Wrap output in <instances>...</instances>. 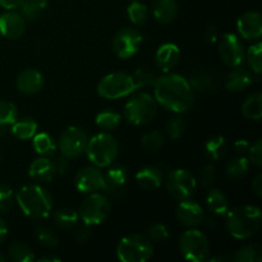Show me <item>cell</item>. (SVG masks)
Wrapping results in <instances>:
<instances>
[{"mask_svg": "<svg viewBox=\"0 0 262 262\" xmlns=\"http://www.w3.org/2000/svg\"><path fill=\"white\" fill-rule=\"evenodd\" d=\"M154 87L156 102L170 112L181 114L193 105V90L189 82L179 74H165L156 79Z\"/></svg>", "mask_w": 262, "mask_h": 262, "instance_id": "6da1fadb", "label": "cell"}, {"mask_svg": "<svg viewBox=\"0 0 262 262\" xmlns=\"http://www.w3.org/2000/svg\"><path fill=\"white\" fill-rule=\"evenodd\" d=\"M227 229L237 239H247L258 232L262 223L260 207L247 205L227 212Z\"/></svg>", "mask_w": 262, "mask_h": 262, "instance_id": "7a4b0ae2", "label": "cell"}, {"mask_svg": "<svg viewBox=\"0 0 262 262\" xmlns=\"http://www.w3.org/2000/svg\"><path fill=\"white\" fill-rule=\"evenodd\" d=\"M17 204L23 214L32 219H43L49 216L53 209L51 194L37 184H28L17 192Z\"/></svg>", "mask_w": 262, "mask_h": 262, "instance_id": "3957f363", "label": "cell"}, {"mask_svg": "<svg viewBox=\"0 0 262 262\" xmlns=\"http://www.w3.org/2000/svg\"><path fill=\"white\" fill-rule=\"evenodd\" d=\"M86 152L94 165L97 168H104L117 159L119 154V145L109 133H99L87 142Z\"/></svg>", "mask_w": 262, "mask_h": 262, "instance_id": "277c9868", "label": "cell"}, {"mask_svg": "<svg viewBox=\"0 0 262 262\" xmlns=\"http://www.w3.org/2000/svg\"><path fill=\"white\" fill-rule=\"evenodd\" d=\"M117 255L123 262H145L152 257V243L143 235L129 234L119 242Z\"/></svg>", "mask_w": 262, "mask_h": 262, "instance_id": "5b68a950", "label": "cell"}, {"mask_svg": "<svg viewBox=\"0 0 262 262\" xmlns=\"http://www.w3.org/2000/svg\"><path fill=\"white\" fill-rule=\"evenodd\" d=\"M158 113V102L150 94H138L125 104L124 115L129 123L135 125H145L155 118Z\"/></svg>", "mask_w": 262, "mask_h": 262, "instance_id": "8992f818", "label": "cell"}, {"mask_svg": "<svg viewBox=\"0 0 262 262\" xmlns=\"http://www.w3.org/2000/svg\"><path fill=\"white\" fill-rule=\"evenodd\" d=\"M179 248L186 260L206 261L210 255V243L206 235L197 229H189L179 238Z\"/></svg>", "mask_w": 262, "mask_h": 262, "instance_id": "52a82bcc", "label": "cell"}, {"mask_svg": "<svg viewBox=\"0 0 262 262\" xmlns=\"http://www.w3.org/2000/svg\"><path fill=\"white\" fill-rule=\"evenodd\" d=\"M136 89L132 76L123 72H115L105 76L97 86V94L104 99L115 100L132 94Z\"/></svg>", "mask_w": 262, "mask_h": 262, "instance_id": "ba28073f", "label": "cell"}, {"mask_svg": "<svg viewBox=\"0 0 262 262\" xmlns=\"http://www.w3.org/2000/svg\"><path fill=\"white\" fill-rule=\"evenodd\" d=\"M110 212V202L101 193H92L82 201L78 215L86 225H97L104 222Z\"/></svg>", "mask_w": 262, "mask_h": 262, "instance_id": "9c48e42d", "label": "cell"}, {"mask_svg": "<svg viewBox=\"0 0 262 262\" xmlns=\"http://www.w3.org/2000/svg\"><path fill=\"white\" fill-rule=\"evenodd\" d=\"M166 187L174 199L182 201L193 196L197 188V181L191 171L186 169H176L166 178Z\"/></svg>", "mask_w": 262, "mask_h": 262, "instance_id": "30bf717a", "label": "cell"}, {"mask_svg": "<svg viewBox=\"0 0 262 262\" xmlns=\"http://www.w3.org/2000/svg\"><path fill=\"white\" fill-rule=\"evenodd\" d=\"M87 142L89 137L83 129L78 127H68L61 133L59 140V150L61 155L68 159L78 158L86 152Z\"/></svg>", "mask_w": 262, "mask_h": 262, "instance_id": "8fae6325", "label": "cell"}, {"mask_svg": "<svg viewBox=\"0 0 262 262\" xmlns=\"http://www.w3.org/2000/svg\"><path fill=\"white\" fill-rule=\"evenodd\" d=\"M142 43V35L135 28H123L113 38V50L119 58L128 59L135 55Z\"/></svg>", "mask_w": 262, "mask_h": 262, "instance_id": "7c38bea8", "label": "cell"}, {"mask_svg": "<svg viewBox=\"0 0 262 262\" xmlns=\"http://www.w3.org/2000/svg\"><path fill=\"white\" fill-rule=\"evenodd\" d=\"M219 54L227 66L235 68L242 66L245 60V49L234 33H225L219 43Z\"/></svg>", "mask_w": 262, "mask_h": 262, "instance_id": "4fadbf2b", "label": "cell"}, {"mask_svg": "<svg viewBox=\"0 0 262 262\" xmlns=\"http://www.w3.org/2000/svg\"><path fill=\"white\" fill-rule=\"evenodd\" d=\"M74 184H76V188L83 193L106 189L105 176L101 173V170H99L97 166H86L81 169L74 178Z\"/></svg>", "mask_w": 262, "mask_h": 262, "instance_id": "5bb4252c", "label": "cell"}, {"mask_svg": "<svg viewBox=\"0 0 262 262\" xmlns=\"http://www.w3.org/2000/svg\"><path fill=\"white\" fill-rule=\"evenodd\" d=\"M177 219L184 227L193 228L204 223V210L197 202L191 201L189 199L182 200L177 206Z\"/></svg>", "mask_w": 262, "mask_h": 262, "instance_id": "9a60e30c", "label": "cell"}, {"mask_svg": "<svg viewBox=\"0 0 262 262\" xmlns=\"http://www.w3.org/2000/svg\"><path fill=\"white\" fill-rule=\"evenodd\" d=\"M26 31V18L15 12H7L0 15V33L9 40H18Z\"/></svg>", "mask_w": 262, "mask_h": 262, "instance_id": "2e32d148", "label": "cell"}, {"mask_svg": "<svg viewBox=\"0 0 262 262\" xmlns=\"http://www.w3.org/2000/svg\"><path fill=\"white\" fill-rule=\"evenodd\" d=\"M237 28L239 35L246 40H257L262 33V19L258 12H246L238 18Z\"/></svg>", "mask_w": 262, "mask_h": 262, "instance_id": "e0dca14e", "label": "cell"}, {"mask_svg": "<svg viewBox=\"0 0 262 262\" xmlns=\"http://www.w3.org/2000/svg\"><path fill=\"white\" fill-rule=\"evenodd\" d=\"M181 51L176 43L166 42L158 49L155 54V64L160 71L170 72L178 64Z\"/></svg>", "mask_w": 262, "mask_h": 262, "instance_id": "ac0fdd59", "label": "cell"}, {"mask_svg": "<svg viewBox=\"0 0 262 262\" xmlns=\"http://www.w3.org/2000/svg\"><path fill=\"white\" fill-rule=\"evenodd\" d=\"M43 86V77L36 69H25L17 78L18 91L25 95L37 94Z\"/></svg>", "mask_w": 262, "mask_h": 262, "instance_id": "d6986e66", "label": "cell"}, {"mask_svg": "<svg viewBox=\"0 0 262 262\" xmlns=\"http://www.w3.org/2000/svg\"><path fill=\"white\" fill-rule=\"evenodd\" d=\"M252 82L253 78L250 71H247L246 68L235 67V69L228 73L227 78H225V87L229 91L241 92L248 89L252 84Z\"/></svg>", "mask_w": 262, "mask_h": 262, "instance_id": "ffe728a7", "label": "cell"}, {"mask_svg": "<svg viewBox=\"0 0 262 262\" xmlns=\"http://www.w3.org/2000/svg\"><path fill=\"white\" fill-rule=\"evenodd\" d=\"M152 14L163 25L173 22L178 14V3L176 0H154Z\"/></svg>", "mask_w": 262, "mask_h": 262, "instance_id": "44dd1931", "label": "cell"}, {"mask_svg": "<svg viewBox=\"0 0 262 262\" xmlns=\"http://www.w3.org/2000/svg\"><path fill=\"white\" fill-rule=\"evenodd\" d=\"M136 181L142 189L152 191L160 187L163 182V173L156 166H145L136 174Z\"/></svg>", "mask_w": 262, "mask_h": 262, "instance_id": "7402d4cb", "label": "cell"}, {"mask_svg": "<svg viewBox=\"0 0 262 262\" xmlns=\"http://www.w3.org/2000/svg\"><path fill=\"white\" fill-rule=\"evenodd\" d=\"M28 174H30L31 178L37 182H50L56 176L53 161L46 158L36 159L31 164Z\"/></svg>", "mask_w": 262, "mask_h": 262, "instance_id": "603a6c76", "label": "cell"}, {"mask_svg": "<svg viewBox=\"0 0 262 262\" xmlns=\"http://www.w3.org/2000/svg\"><path fill=\"white\" fill-rule=\"evenodd\" d=\"M192 90L202 92V94H211L217 87V78L212 72H197L192 74L189 81Z\"/></svg>", "mask_w": 262, "mask_h": 262, "instance_id": "cb8c5ba5", "label": "cell"}, {"mask_svg": "<svg viewBox=\"0 0 262 262\" xmlns=\"http://www.w3.org/2000/svg\"><path fill=\"white\" fill-rule=\"evenodd\" d=\"M206 204L210 211L212 214L217 215V216L225 215L228 212V209H229L227 196L222 191H219V189H210L207 192Z\"/></svg>", "mask_w": 262, "mask_h": 262, "instance_id": "d4e9b609", "label": "cell"}, {"mask_svg": "<svg viewBox=\"0 0 262 262\" xmlns=\"http://www.w3.org/2000/svg\"><path fill=\"white\" fill-rule=\"evenodd\" d=\"M128 179V170L125 166L123 165H117L113 166L107 170V173L105 174V181H106V189L105 191H109V189H118L122 188L125 183H127Z\"/></svg>", "mask_w": 262, "mask_h": 262, "instance_id": "484cf974", "label": "cell"}, {"mask_svg": "<svg viewBox=\"0 0 262 262\" xmlns=\"http://www.w3.org/2000/svg\"><path fill=\"white\" fill-rule=\"evenodd\" d=\"M12 125V133L19 140H30L37 132V123L32 118L15 120Z\"/></svg>", "mask_w": 262, "mask_h": 262, "instance_id": "4316f807", "label": "cell"}, {"mask_svg": "<svg viewBox=\"0 0 262 262\" xmlns=\"http://www.w3.org/2000/svg\"><path fill=\"white\" fill-rule=\"evenodd\" d=\"M228 151V142L223 136H212L205 143V152L209 158L219 160L225 156Z\"/></svg>", "mask_w": 262, "mask_h": 262, "instance_id": "83f0119b", "label": "cell"}, {"mask_svg": "<svg viewBox=\"0 0 262 262\" xmlns=\"http://www.w3.org/2000/svg\"><path fill=\"white\" fill-rule=\"evenodd\" d=\"M242 113L247 119L260 120L262 118V95L260 92L251 95L242 106Z\"/></svg>", "mask_w": 262, "mask_h": 262, "instance_id": "f1b7e54d", "label": "cell"}, {"mask_svg": "<svg viewBox=\"0 0 262 262\" xmlns=\"http://www.w3.org/2000/svg\"><path fill=\"white\" fill-rule=\"evenodd\" d=\"M248 168H250V160L246 159L243 155H239L238 158L232 159L229 163L227 164L225 168V173L229 178L239 179L247 174Z\"/></svg>", "mask_w": 262, "mask_h": 262, "instance_id": "f546056e", "label": "cell"}, {"mask_svg": "<svg viewBox=\"0 0 262 262\" xmlns=\"http://www.w3.org/2000/svg\"><path fill=\"white\" fill-rule=\"evenodd\" d=\"M48 7V0H22L19 8L23 17L27 19H36Z\"/></svg>", "mask_w": 262, "mask_h": 262, "instance_id": "4dcf8cb0", "label": "cell"}, {"mask_svg": "<svg viewBox=\"0 0 262 262\" xmlns=\"http://www.w3.org/2000/svg\"><path fill=\"white\" fill-rule=\"evenodd\" d=\"M8 255H9L10 260L14 262H32L35 260V256H33L31 248L20 242L12 243L8 250Z\"/></svg>", "mask_w": 262, "mask_h": 262, "instance_id": "1f68e13d", "label": "cell"}, {"mask_svg": "<svg viewBox=\"0 0 262 262\" xmlns=\"http://www.w3.org/2000/svg\"><path fill=\"white\" fill-rule=\"evenodd\" d=\"M54 222H55V224L59 228L68 229V228L74 227L77 224V222H78V214L73 209H68V207L59 209L54 212Z\"/></svg>", "mask_w": 262, "mask_h": 262, "instance_id": "d6a6232c", "label": "cell"}, {"mask_svg": "<svg viewBox=\"0 0 262 262\" xmlns=\"http://www.w3.org/2000/svg\"><path fill=\"white\" fill-rule=\"evenodd\" d=\"M235 262H262V248L258 245H248L234 255Z\"/></svg>", "mask_w": 262, "mask_h": 262, "instance_id": "836d02e7", "label": "cell"}, {"mask_svg": "<svg viewBox=\"0 0 262 262\" xmlns=\"http://www.w3.org/2000/svg\"><path fill=\"white\" fill-rule=\"evenodd\" d=\"M33 148L40 155H51L55 151V143L48 133H38L33 136Z\"/></svg>", "mask_w": 262, "mask_h": 262, "instance_id": "e575fe53", "label": "cell"}, {"mask_svg": "<svg viewBox=\"0 0 262 262\" xmlns=\"http://www.w3.org/2000/svg\"><path fill=\"white\" fill-rule=\"evenodd\" d=\"M128 17L133 25H143L147 20L148 9L143 3L141 2H132L128 5Z\"/></svg>", "mask_w": 262, "mask_h": 262, "instance_id": "d590c367", "label": "cell"}, {"mask_svg": "<svg viewBox=\"0 0 262 262\" xmlns=\"http://www.w3.org/2000/svg\"><path fill=\"white\" fill-rule=\"evenodd\" d=\"M132 78L136 84V89H142V87L154 86L156 79H158V77H156V73L152 69L142 67V68H138L137 71L135 72Z\"/></svg>", "mask_w": 262, "mask_h": 262, "instance_id": "8d00e7d4", "label": "cell"}, {"mask_svg": "<svg viewBox=\"0 0 262 262\" xmlns=\"http://www.w3.org/2000/svg\"><path fill=\"white\" fill-rule=\"evenodd\" d=\"M164 142H165V137L159 130H151V132L146 133L142 137V147L143 150L150 151V152H155V151L160 150L163 147Z\"/></svg>", "mask_w": 262, "mask_h": 262, "instance_id": "74e56055", "label": "cell"}, {"mask_svg": "<svg viewBox=\"0 0 262 262\" xmlns=\"http://www.w3.org/2000/svg\"><path fill=\"white\" fill-rule=\"evenodd\" d=\"M18 118V110L15 105L10 101L0 100V125L13 124Z\"/></svg>", "mask_w": 262, "mask_h": 262, "instance_id": "f35d334b", "label": "cell"}, {"mask_svg": "<svg viewBox=\"0 0 262 262\" xmlns=\"http://www.w3.org/2000/svg\"><path fill=\"white\" fill-rule=\"evenodd\" d=\"M120 115L113 110H104L96 117V124L102 129H114L119 125Z\"/></svg>", "mask_w": 262, "mask_h": 262, "instance_id": "ab89813d", "label": "cell"}, {"mask_svg": "<svg viewBox=\"0 0 262 262\" xmlns=\"http://www.w3.org/2000/svg\"><path fill=\"white\" fill-rule=\"evenodd\" d=\"M262 45L260 42L251 46L247 51V61L250 68L252 69L253 73L260 76L262 72V59H261Z\"/></svg>", "mask_w": 262, "mask_h": 262, "instance_id": "60d3db41", "label": "cell"}, {"mask_svg": "<svg viewBox=\"0 0 262 262\" xmlns=\"http://www.w3.org/2000/svg\"><path fill=\"white\" fill-rule=\"evenodd\" d=\"M36 237L40 241V243L45 247H56L59 243L58 235L55 234L53 229L43 225H38L36 227Z\"/></svg>", "mask_w": 262, "mask_h": 262, "instance_id": "b9f144b4", "label": "cell"}, {"mask_svg": "<svg viewBox=\"0 0 262 262\" xmlns=\"http://www.w3.org/2000/svg\"><path fill=\"white\" fill-rule=\"evenodd\" d=\"M14 204V192L8 184L0 183V212H7Z\"/></svg>", "mask_w": 262, "mask_h": 262, "instance_id": "7bdbcfd3", "label": "cell"}, {"mask_svg": "<svg viewBox=\"0 0 262 262\" xmlns=\"http://www.w3.org/2000/svg\"><path fill=\"white\" fill-rule=\"evenodd\" d=\"M186 130V122L182 118H173L166 124V132L171 140H178Z\"/></svg>", "mask_w": 262, "mask_h": 262, "instance_id": "ee69618b", "label": "cell"}, {"mask_svg": "<svg viewBox=\"0 0 262 262\" xmlns=\"http://www.w3.org/2000/svg\"><path fill=\"white\" fill-rule=\"evenodd\" d=\"M148 237L152 242L161 243L165 242L169 238V230L164 224H155L148 229Z\"/></svg>", "mask_w": 262, "mask_h": 262, "instance_id": "f6af8a7d", "label": "cell"}, {"mask_svg": "<svg viewBox=\"0 0 262 262\" xmlns=\"http://www.w3.org/2000/svg\"><path fill=\"white\" fill-rule=\"evenodd\" d=\"M216 168L211 164H207L201 170V182L204 187H210L216 179Z\"/></svg>", "mask_w": 262, "mask_h": 262, "instance_id": "bcb514c9", "label": "cell"}, {"mask_svg": "<svg viewBox=\"0 0 262 262\" xmlns=\"http://www.w3.org/2000/svg\"><path fill=\"white\" fill-rule=\"evenodd\" d=\"M248 154H250V161L256 166L262 165V141L257 140L256 143H253L252 147L250 146V150H248Z\"/></svg>", "mask_w": 262, "mask_h": 262, "instance_id": "7dc6e473", "label": "cell"}, {"mask_svg": "<svg viewBox=\"0 0 262 262\" xmlns=\"http://www.w3.org/2000/svg\"><path fill=\"white\" fill-rule=\"evenodd\" d=\"M54 169H55V174L58 176H64L69 169V161L68 158L63 156V158H58L54 161Z\"/></svg>", "mask_w": 262, "mask_h": 262, "instance_id": "c3c4849f", "label": "cell"}, {"mask_svg": "<svg viewBox=\"0 0 262 262\" xmlns=\"http://www.w3.org/2000/svg\"><path fill=\"white\" fill-rule=\"evenodd\" d=\"M91 238V229H90V225L84 224V227L78 228L76 233V239L77 242L83 245V243L89 242V239Z\"/></svg>", "mask_w": 262, "mask_h": 262, "instance_id": "681fc988", "label": "cell"}, {"mask_svg": "<svg viewBox=\"0 0 262 262\" xmlns=\"http://www.w3.org/2000/svg\"><path fill=\"white\" fill-rule=\"evenodd\" d=\"M205 40L207 43H215L217 41V30L215 26H209L205 32Z\"/></svg>", "mask_w": 262, "mask_h": 262, "instance_id": "f907efd6", "label": "cell"}, {"mask_svg": "<svg viewBox=\"0 0 262 262\" xmlns=\"http://www.w3.org/2000/svg\"><path fill=\"white\" fill-rule=\"evenodd\" d=\"M234 150L238 155H246L250 150V143L246 140H239L234 143Z\"/></svg>", "mask_w": 262, "mask_h": 262, "instance_id": "816d5d0a", "label": "cell"}, {"mask_svg": "<svg viewBox=\"0 0 262 262\" xmlns=\"http://www.w3.org/2000/svg\"><path fill=\"white\" fill-rule=\"evenodd\" d=\"M20 3H22V0H0V7L8 10H13L19 8Z\"/></svg>", "mask_w": 262, "mask_h": 262, "instance_id": "f5cc1de1", "label": "cell"}, {"mask_svg": "<svg viewBox=\"0 0 262 262\" xmlns=\"http://www.w3.org/2000/svg\"><path fill=\"white\" fill-rule=\"evenodd\" d=\"M252 191L255 192L256 196H258V197L262 196V176L261 174L256 176L255 179L252 181Z\"/></svg>", "mask_w": 262, "mask_h": 262, "instance_id": "db71d44e", "label": "cell"}, {"mask_svg": "<svg viewBox=\"0 0 262 262\" xmlns=\"http://www.w3.org/2000/svg\"><path fill=\"white\" fill-rule=\"evenodd\" d=\"M8 235V225L4 220L0 217V245L4 242V239L7 238Z\"/></svg>", "mask_w": 262, "mask_h": 262, "instance_id": "11a10c76", "label": "cell"}, {"mask_svg": "<svg viewBox=\"0 0 262 262\" xmlns=\"http://www.w3.org/2000/svg\"><path fill=\"white\" fill-rule=\"evenodd\" d=\"M38 261L40 262H58V261H60V258H59L58 256L46 255V256H43V257H41Z\"/></svg>", "mask_w": 262, "mask_h": 262, "instance_id": "9f6ffc18", "label": "cell"}, {"mask_svg": "<svg viewBox=\"0 0 262 262\" xmlns=\"http://www.w3.org/2000/svg\"><path fill=\"white\" fill-rule=\"evenodd\" d=\"M4 261H5V257L2 255V253H0V262H4Z\"/></svg>", "mask_w": 262, "mask_h": 262, "instance_id": "6f0895ef", "label": "cell"}]
</instances>
